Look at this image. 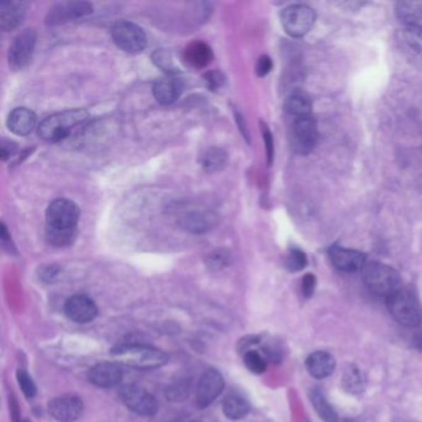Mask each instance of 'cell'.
Returning a JSON list of instances; mask_svg holds the SVG:
<instances>
[{"label":"cell","instance_id":"1","mask_svg":"<svg viewBox=\"0 0 422 422\" xmlns=\"http://www.w3.org/2000/svg\"><path fill=\"white\" fill-rule=\"evenodd\" d=\"M78 206L70 199H59L51 202L46 211V239L57 247H70L77 237L80 221Z\"/></svg>","mask_w":422,"mask_h":422},{"label":"cell","instance_id":"39","mask_svg":"<svg viewBox=\"0 0 422 422\" xmlns=\"http://www.w3.org/2000/svg\"><path fill=\"white\" fill-rule=\"evenodd\" d=\"M18 151V146L11 141H6L3 140L1 145H0V153H1V159L6 160L11 159Z\"/></svg>","mask_w":422,"mask_h":422},{"label":"cell","instance_id":"37","mask_svg":"<svg viewBox=\"0 0 422 422\" xmlns=\"http://www.w3.org/2000/svg\"><path fill=\"white\" fill-rule=\"evenodd\" d=\"M316 285H317L316 276H315L313 274H306V275L303 276V285H301L303 296H305L306 298H311V296L313 295V293H315Z\"/></svg>","mask_w":422,"mask_h":422},{"label":"cell","instance_id":"22","mask_svg":"<svg viewBox=\"0 0 422 422\" xmlns=\"http://www.w3.org/2000/svg\"><path fill=\"white\" fill-rule=\"evenodd\" d=\"M182 83L172 76L156 81L153 87L155 100L164 105H172L182 93Z\"/></svg>","mask_w":422,"mask_h":422},{"label":"cell","instance_id":"6","mask_svg":"<svg viewBox=\"0 0 422 422\" xmlns=\"http://www.w3.org/2000/svg\"><path fill=\"white\" fill-rule=\"evenodd\" d=\"M110 34L115 45L128 54H140L148 45L145 31L131 21H117L112 26Z\"/></svg>","mask_w":422,"mask_h":422},{"label":"cell","instance_id":"25","mask_svg":"<svg viewBox=\"0 0 422 422\" xmlns=\"http://www.w3.org/2000/svg\"><path fill=\"white\" fill-rule=\"evenodd\" d=\"M308 397H310L313 409L317 412L320 418H322V421L338 422L337 412L333 409L332 405L328 402L324 394L320 389H317V387L311 389Z\"/></svg>","mask_w":422,"mask_h":422},{"label":"cell","instance_id":"27","mask_svg":"<svg viewBox=\"0 0 422 422\" xmlns=\"http://www.w3.org/2000/svg\"><path fill=\"white\" fill-rule=\"evenodd\" d=\"M397 19L405 26L418 25L422 20V4L416 1H399L395 8Z\"/></svg>","mask_w":422,"mask_h":422},{"label":"cell","instance_id":"7","mask_svg":"<svg viewBox=\"0 0 422 422\" xmlns=\"http://www.w3.org/2000/svg\"><path fill=\"white\" fill-rule=\"evenodd\" d=\"M316 21L313 9L305 4H295L283 9L281 13V24L288 35L301 37L312 29Z\"/></svg>","mask_w":422,"mask_h":422},{"label":"cell","instance_id":"2","mask_svg":"<svg viewBox=\"0 0 422 422\" xmlns=\"http://www.w3.org/2000/svg\"><path fill=\"white\" fill-rule=\"evenodd\" d=\"M112 356L118 364L135 369H155L163 367L168 362V356L163 351L145 344L125 343L115 348Z\"/></svg>","mask_w":422,"mask_h":422},{"label":"cell","instance_id":"17","mask_svg":"<svg viewBox=\"0 0 422 422\" xmlns=\"http://www.w3.org/2000/svg\"><path fill=\"white\" fill-rule=\"evenodd\" d=\"M88 379L97 387L110 389L119 385L123 379V370L118 363H98L90 369Z\"/></svg>","mask_w":422,"mask_h":422},{"label":"cell","instance_id":"8","mask_svg":"<svg viewBox=\"0 0 422 422\" xmlns=\"http://www.w3.org/2000/svg\"><path fill=\"white\" fill-rule=\"evenodd\" d=\"M119 397L130 411L140 416H153L158 411V402L144 387L128 384L119 390Z\"/></svg>","mask_w":422,"mask_h":422},{"label":"cell","instance_id":"29","mask_svg":"<svg viewBox=\"0 0 422 422\" xmlns=\"http://www.w3.org/2000/svg\"><path fill=\"white\" fill-rule=\"evenodd\" d=\"M402 36L407 45L411 47V50L422 57V26H405Z\"/></svg>","mask_w":422,"mask_h":422},{"label":"cell","instance_id":"30","mask_svg":"<svg viewBox=\"0 0 422 422\" xmlns=\"http://www.w3.org/2000/svg\"><path fill=\"white\" fill-rule=\"evenodd\" d=\"M285 265H286V269H288V271L298 273V271H301V270L306 268V265H307V257L300 249H290L288 257H286Z\"/></svg>","mask_w":422,"mask_h":422},{"label":"cell","instance_id":"5","mask_svg":"<svg viewBox=\"0 0 422 422\" xmlns=\"http://www.w3.org/2000/svg\"><path fill=\"white\" fill-rule=\"evenodd\" d=\"M363 281L373 293L389 298L402 288V278L395 269L382 263H369L362 270Z\"/></svg>","mask_w":422,"mask_h":422},{"label":"cell","instance_id":"32","mask_svg":"<svg viewBox=\"0 0 422 422\" xmlns=\"http://www.w3.org/2000/svg\"><path fill=\"white\" fill-rule=\"evenodd\" d=\"M244 364L254 374H263L266 370V362L257 351H248L244 354Z\"/></svg>","mask_w":422,"mask_h":422},{"label":"cell","instance_id":"45","mask_svg":"<svg viewBox=\"0 0 422 422\" xmlns=\"http://www.w3.org/2000/svg\"><path fill=\"white\" fill-rule=\"evenodd\" d=\"M347 422H352V421H347Z\"/></svg>","mask_w":422,"mask_h":422},{"label":"cell","instance_id":"43","mask_svg":"<svg viewBox=\"0 0 422 422\" xmlns=\"http://www.w3.org/2000/svg\"><path fill=\"white\" fill-rule=\"evenodd\" d=\"M415 346H416L417 349L422 351V333L417 334L415 337Z\"/></svg>","mask_w":422,"mask_h":422},{"label":"cell","instance_id":"3","mask_svg":"<svg viewBox=\"0 0 422 422\" xmlns=\"http://www.w3.org/2000/svg\"><path fill=\"white\" fill-rule=\"evenodd\" d=\"M88 118L90 115L85 110H64L42 120L37 134L45 141L56 143L65 139L72 130L86 123Z\"/></svg>","mask_w":422,"mask_h":422},{"label":"cell","instance_id":"24","mask_svg":"<svg viewBox=\"0 0 422 422\" xmlns=\"http://www.w3.org/2000/svg\"><path fill=\"white\" fill-rule=\"evenodd\" d=\"M283 110L288 115H293L295 118H303V117L311 115L312 102L306 93L293 92L285 100Z\"/></svg>","mask_w":422,"mask_h":422},{"label":"cell","instance_id":"10","mask_svg":"<svg viewBox=\"0 0 422 422\" xmlns=\"http://www.w3.org/2000/svg\"><path fill=\"white\" fill-rule=\"evenodd\" d=\"M36 39L37 35L34 29H26L16 36L8 52V61L13 70H23L30 62L35 50Z\"/></svg>","mask_w":422,"mask_h":422},{"label":"cell","instance_id":"15","mask_svg":"<svg viewBox=\"0 0 422 422\" xmlns=\"http://www.w3.org/2000/svg\"><path fill=\"white\" fill-rule=\"evenodd\" d=\"M216 221H217V216L209 209H184L182 214L180 216L179 224L189 232L199 234L212 229L216 224Z\"/></svg>","mask_w":422,"mask_h":422},{"label":"cell","instance_id":"20","mask_svg":"<svg viewBox=\"0 0 422 422\" xmlns=\"http://www.w3.org/2000/svg\"><path fill=\"white\" fill-rule=\"evenodd\" d=\"M306 369L308 374L315 379H324L334 372L336 359L328 352L317 351L308 356L306 359Z\"/></svg>","mask_w":422,"mask_h":422},{"label":"cell","instance_id":"9","mask_svg":"<svg viewBox=\"0 0 422 422\" xmlns=\"http://www.w3.org/2000/svg\"><path fill=\"white\" fill-rule=\"evenodd\" d=\"M317 122L312 115L295 118L291 128V143L298 154L311 153L317 144Z\"/></svg>","mask_w":422,"mask_h":422},{"label":"cell","instance_id":"40","mask_svg":"<svg viewBox=\"0 0 422 422\" xmlns=\"http://www.w3.org/2000/svg\"><path fill=\"white\" fill-rule=\"evenodd\" d=\"M206 81H207V85L212 90H217L221 86L223 85L224 77L219 72H209L206 75Z\"/></svg>","mask_w":422,"mask_h":422},{"label":"cell","instance_id":"12","mask_svg":"<svg viewBox=\"0 0 422 422\" xmlns=\"http://www.w3.org/2000/svg\"><path fill=\"white\" fill-rule=\"evenodd\" d=\"M224 380L222 374L216 369H209L201 375L196 392V405L206 409L223 392Z\"/></svg>","mask_w":422,"mask_h":422},{"label":"cell","instance_id":"16","mask_svg":"<svg viewBox=\"0 0 422 422\" xmlns=\"http://www.w3.org/2000/svg\"><path fill=\"white\" fill-rule=\"evenodd\" d=\"M65 312L66 316L74 322L88 323L97 317L98 308L95 306V301L85 295H76L67 300Z\"/></svg>","mask_w":422,"mask_h":422},{"label":"cell","instance_id":"13","mask_svg":"<svg viewBox=\"0 0 422 422\" xmlns=\"http://www.w3.org/2000/svg\"><path fill=\"white\" fill-rule=\"evenodd\" d=\"M83 402L76 395H62L55 397L49 404L51 416L60 422H75L83 414Z\"/></svg>","mask_w":422,"mask_h":422},{"label":"cell","instance_id":"42","mask_svg":"<svg viewBox=\"0 0 422 422\" xmlns=\"http://www.w3.org/2000/svg\"><path fill=\"white\" fill-rule=\"evenodd\" d=\"M59 273H60V270L55 266H47L45 268V271L41 273V276L42 279H46L47 281H52V279L56 278Z\"/></svg>","mask_w":422,"mask_h":422},{"label":"cell","instance_id":"35","mask_svg":"<svg viewBox=\"0 0 422 422\" xmlns=\"http://www.w3.org/2000/svg\"><path fill=\"white\" fill-rule=\"evenodd\" d=\"M207 266L211 270H221L229 264V254L224 250H217L207 257L206 260Z\"/></svg>","mask_w":422,"mask_h":422},{"label":"cell","instance_id":"21","mask_svg":"<svg viewBox=\"0 0 422 422\" xmlns=\"http://www.w3.org/2000/svg\"><path fill=\"white\" fill-rule=\"evenodd\" d=\"M36 122L37 120H36L35 113L33 110L21 107L11 112L6 120V125L13 134L26 136L35 129Z\"/></svg>","mask_w":422,"mask_h":422},{"label":"cell","instance_id":"36","mask_svg":"<svg viewBox=\"0 0 422 422\" xmlns=\"http://www.w3.org/2000/svg\"><path fill=\"white\" fill-rule=\"evenodd\" d=\"M262 133H263L264 143H265V149H266V158H268V164L271 165L274 160V139L271 131L269 130L268 125L262 123Z\"/></svg>","mask_w":422,"mask_h":422},{"label":"cell","instance_id":"41","mask_svg":"<svg viewBox=\"0 0 422 422\" xmlns=\"http://www.w3.org/2000/svg\"><path fill=\"white\" fill-rule=\"evenodd\" d=\"M11 411L13 422H20V412H19V406H18V402L14 397L11 399Z\"/></svg>","mask_w":422,"mask_h":422},{"label":"cell","instance_id":"19","mask_svg":"<svg viewBox=\"0 0 422 422\" xmlns=\"http://www.w3.org/2000/svg\"><path fill=\"white\" fill-rule=\"evenodd\" d=\"M213 60V52L211 50L207 44L202 41H194L189 45L186 46V49L182 54V61L186 66L191 69H204Z\"/></svg>","mask_w":422,"mask_h":422},{"label":"cell","instance_id":"28","mask_svg":"<svg viewBox=\"0 0 422 422\" xmlns=\"http://www.w3.org/2000/svg\"><path fill=\"white\" fill-rule=\"evenodd\" d=\"M365 377L363 375V373L358 369L356 365H349V367L344 370L343 374L342 384L343 387L347 390L348 392L352 394H361L364 392L365 389Z\"/></svg>","mask_w":422,"mask_h":422},{"label":"cell","instance_id":"34","mask_svg":"<svg viewBox=\"0 0 422 422\" xmlns=\"http://www.w3.org/2000/svg\"><path fill=\"white\" fill-rule=\"evenodd\" d=\"M16 377H18L19 387H21V390H23V392H24V395H25L28 399H31V397H35V382H33V379H31L30 375H29L25 370L19 369L18 373H16Z\"/></svg>","mask_w":422,"mask_h":422},{"label":"cell","instance_id":"31","mask_svg":"<svg viewBox=\"0 0 422 422\" xmlns=\"http://www.w3.org/2000/svg\"><path fill=\"white\" fill-rule=\"evenodd\" d=\"M165 394H166V397L169 399L170 402H184V399L189 397V382H187V380H180V382H174V384H171L166 389Z\"/></svg>","mask_w":422,"mask_h":422},{"label":"cell","instance_id":"38","mask_svg":"<svg viewBox=\"0 0 422 422\" xmlns=\"http://www.w3.org/2000/svg\"><path fill=\"white\" fill-rule=\"evenodd\" d=\"M273 70V61L269 56H262L257 62L255 66V71L259 77H265V76L270 74V71Z\"/></svg>","mask_w":422,"mask_h":422},{"label":"cell","instance_id":"33","mask_svg":"<svg viewBox=\"0 0 422 422\" xmlns=\"http://www.w3.org/2000/svg\"><path fill=\"white\" fill-rule=\"evenodd\" d=\"M153 61H154L155 65L160 67L161 70L166 71L169 75L179 72L177 67L175 65V61L172 60V56L166 51H156L153 55Z\"/></svg>","mask_w":422,"mask_h":422},{"label":"cell","instance_id":"4","mask_svg":"<svg viewBox=\"0 0 422 422\" xmlns=\"http://www.w3.org/2000/svg\"><path fill=\"white\" fill-rule=\"evenodd\" d=\"M387 310L392 318L405 327L414 328L422 322L421 303L412 290L402 288L387 298Z\"/></svg>","mask_w":422,"mask_h":422},{"label":"cell","instance_id":"14","mask_svg":"<svg viewBox=\"0 0 422 422\" xmlns=\"http://www.w3.org/2000/svg\"><path fill=\"white\" fill-rule=\"evenodd\" d=\"M329 259L338 270L346 273H354L358 270H363L367 265L365 254L353 249L338 247V245H333L332 248L329 249Z\"/></svg>","mask_w":422,"mask_h":422},{"label":"cell","instance_id":"23","mask_svg":"<svg viewBox=\"0 0 422 422\" xmlns=\"http://www.w3.org/2000/svg\"><path fill=\"white\" fill-rule=\"evenodd\" d=\"M199 163L206 172L213 174L225 168V165L228 163V154L225 153V150L217 146H211L201 153Z\"/></svg>","mask_w":422,"mask_h":422},{"label":"cell","instance_id":"26","mask_svg":"<svg viewBox=\"0 0 422 422\" xmlns=\"http://www.w3.org/2000/svg\"><path fill=\"white\" fill-rule=\"evenodd\" d=\"M223 414L229 420H242L250 411L248 400L238 394H232L224 399Z\"/></svg>","mask_w":422,"mask_h":422},{"label":"cell","instance_id":"44","mask_svg":"<svg viewBox=\"0 0 422 422\" xmlns=\"http://www.w3.org/2000/svg\"><path fill=\"white\" fill-rule=\"evenodd\" d=\"M189 422H199V421H189Z\"/></svg>","mask_w":422,"mask_h":422},{"label":"cell","instance_id":"18","mask_svg":"<svg viewBox=\"0 0 422 422\" xmlns=\"http://www.w3.org/2000/svg\"><path fill=\"white\" fill-rule=\"evenodd\" d=\"M28 4L24 1L0 3V28L3 31L16 30L26 16Z\"/></svg>","mask_w":422,"mask_h":422},{"label":"cell","instance_id":"11","mask_svg":"<svg viewBox=\"0 0 422 422\" xmlns=\"http://www.w3.org/2000/svg\"><path fill=\"white\" fill-rule=\"evenodd\" d=\"M93 11V6L87 1H65L52 6L45 18L46 25L56 26L67 21L80 19Z\"/></svg>","mask_w":422,"mask_h":422}]
</instances>
